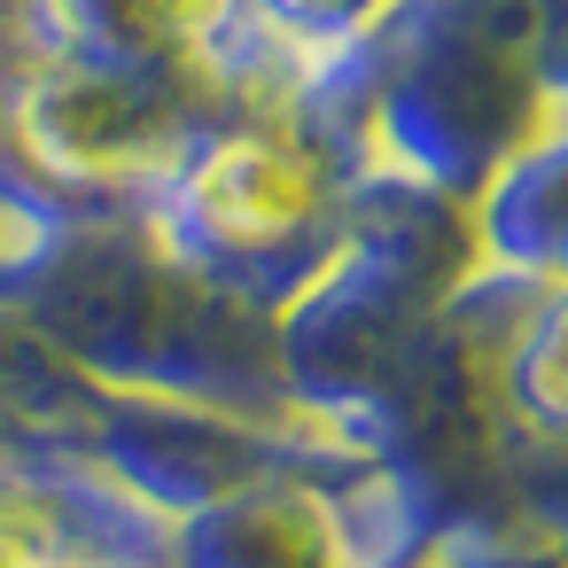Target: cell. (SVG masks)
I'll use <instances>...</instances> for the list:
<instances>
[{
  "mask_svg": "<svg viewBox=\"0 0 568 568\" xmlns=\"http://www.w3.org/2000/svg\"><path fill=\"white\" fill-rule=\"evenodd\" d=\"M24 125L71 180H141L164 156V110L118 71H48L24 94Z\"/></svg>",
  "mask_w": 568,
  "mask_h": 568,
  "instance_id": "7a4b0ae2",
  "label": "cell"
},
{
  "mask_svg": "<svg viewBox=\"0 0 568 568\" xmlns=\"http://www.w3.org/2000/svg\"><path fill=\"white\" fill-rule=\"evenodd\" d=\"M521 405L545 428H568V304L545 312L521 343Z\"/></svg>",
  "mask_w": 568,
  "mask_h": 568,
  "instance_id": "3957f363",
  "label": "cell"
},
{
  "mask_svg": "<svg viewBox=\"0 0 568 568\" xmlns=\"http://www.w3.org/2000/svg\"><path fill=\"white\" fill-rule=\"evenodd\" d=\"M187 211L219 250H288L327 219V172L281 133H226L187 172Z\"/></svg>",
  "mask_w": 568,
  "mask_h": 568,
  "instance_id": "6da1fadb",
  "label": "cell"
}]
</instances>
